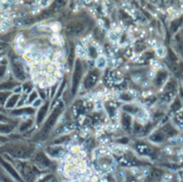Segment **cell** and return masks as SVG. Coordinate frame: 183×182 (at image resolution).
<instances>
[{"label": "cell", "mask_w": 183, "mask_h": 182, "mask_svg": "<svg viewBox=\"0 0 183 182\" xmlns=\"http://www.w3.org/2000/svg\"><path fill=\"white\" fill-rule=\"evenodd\" d=\"M83 76V64L80 59H76L75 62V67L72 76V87H71V93L74 96L76 93L78 85Z\"/></svg>", "instance_id": "277c9868"}, {"label": "cell", "mask_w": 183, "mask_h": 182, "mask_svg": "<svg viewBox=\"0 0 183 182\" xmlns=\"http://www.w3.org/2000/svg\"><path fill=\"white\" fill-rule=\"evenodd\" d=\"M85 31V23L83 21L74 20L69 22L66 26L65 32L68 37H77L82 35Z\"/></svg>", "instance_id": "3957f363"}, {"label": "cell", "mask_w": 183, "mask_h": 182, "mask_svg": "<svg viewBox=\"0 0 183 182\" xmlns=\"http://www.w3.org/2000/svg\"><path fill=\"white\" fill-rule=\"evenodd\" d=\"M12 95L11 92H7V91H0V106L1 107H5L7 100L9 99V97Z\"/></svg>", "instance_id": "d6986e66"}, {"label": "cell", "mask_w": 183, "mask_h": 182, "mask_svg": "<svg viewBox=\"0 0 183 182\" xmlns=\"http://www.w3.org/2000/svg\"><path fill=\"white\" fill-rule=\"evenodd\" d=\"M60 150H61L60 147H56V146H54V147H50V148H48V153L50 154V156L55 157V156H57V155L59 153Z\"/></svg>", "instance_id": "7402d4cb"}, {"label": "cell", "mask_w": 183, "mask_h": 182, "mask_svg": "<svg viewBox=\"0 0 183 182\" xmlns=\"http://www.w3.org/2000/svg\"><path fill=\"white\" fill-rule=\"evenodd\" d=\"M40 103H41V100L37 99L33 102V107L37 108V107H40Z\"/></svg>", "instance_id": "f1b7e54d"}, {"label": "cell", "mask_w": 183, "mask_h": 182, "mask_svg": "<svg viewBox=\"0 0 183 182\" xmlns=\"http://www.w3.org/2000/svg\"><path fill=\"white\" fill-rule=\"evenodd\" d=\"M98 79H99V74H98L96 71H92V72H90V73L87 75V76H86V78H85V80H84V86H85V88H86V89H91V88H93V87L96 84Z\"/></svg>", "instance_id": "9c48e42d"}, {"label": "cell", "mask_w": 183, "mask_h": 182, "mask_svg": "<svg viewBox=\"0 0 183 182\" xmlns=\"http://www.w3.org/2000/svg\"><path fill=\"white\" fill-rule=\"evenodd\" d=\"M1 150L5 151L11 157L20 160L28 159L33 154V148L25 145H5Z\"/></svg>", "instance_id": "6da1fadb"}, {"label": "cell", "mask_w": 183, "mask_h": 182, "mask_svg": "<svg viewBox=\"0 0 183 182\" xmlns=\"http://www.w3.org/2000/svg\"><path fill=\"white\" fill-rule=\"evenodd\" d=\"M2 110H3V108H2V107L0 106V111H2Z\"/></svg>", "instance_id": "d6a6232c"}, {"label": "cell", "mask_w": 183, "mask_h": 182, "mask_svg": "<svg viewBox=\"0 0 183 182\" xmlns=\"http://www.w3.org/2000/svg\"><path fill=\"white\" fill-rule=\"evenodd\" d=\"M14 131V127L10 124L0 123V135H9Z\"/></svg>", "instance_id": "ac0fdd59"}, {"label": "cell", "mask_w": 183, "mask_h": 182, "mask_svg": "<svg viewBox=\"0 0 183 182\" xmlns=\"http://www.w3.org/2000/svg\"><path fill=\"white\" fill-rule=\"evenodd\" d=\"M63 110H64L63 103H60L58 106H57V108L51 112L50 117H48V119L44 123L41 130L37 135V139H39V140H44V139H46L48 137V135H50V131L53 129L54 126L56 125V122H57L58 118L59 117L60 114L62 113Z\"/></svg>", "instance_id": "7a4b0ae2"}, {"label": "cell", "mask_w": 183, "mask_h": 182, "mask_svg": "<svg viewBox=\"0 0 183 182\" xmlns=\"http://www.w3.org/2000/svg\"><path fill=\"white\" fill-rule=\"evenodd\" d=\"M49 106H50V103L49 102H46L44 105L40 106V110L37 113V117H36V122L37 124H40L44 117H46L47 113H48V110H49Z\"/></svg>", "instance_id": "8fae6325"}, {"label": "cell", "mask_w": 183, "mask_h": 182, "mask_svg": "<svg viewBox=\"0 0 183 182\" xmlns=\"http://www.w3.org/2000/svg\"><path fill=\"white\" fill-rule=\"evenodd\" d=\"M7 47V44L5 42H0V51H3Z\"/></svg>", "instance_id": "f546056e"}, {"label": "cell", "mask_w": 183, "mask_h": 182, "mask_svg": "<svg viewBox=\"0 0 183 182\" xmlns=\"http://www.w3.org/2000/svg\"><path fill=\"white\" fill-rule=\"evenodd\" d=\"M23 91L24 93H29L30 92H33V86H32L31 83L27 82V83H24L23 86Z\"/></svg>", "instance_id": "d4e9b609"}, {"label": "cell", "mask_w": 183, "mask_h": 182, "mask_svg": "<svg viewBox=\"0 0 183 182\" xmlns=\"http://www.w3.org/2000/svg\"><path fill=\"white\" fill-rule=\"evenodd\" d=\"M165 76H166L165 74L164 75V73H162V72L158 73L157 75H156V78H155V83H157L158 85H161L162 83H164Z\"/></svg>", "instance_id": "603a6c76"}, {"label": "cell", "mask_w": 183, "mask_h": 182, "mask_svg": "<svg viewBox=\"0 0 183 182\" xmlns=\"http://www.w3.org/2000/svg\"><path fill=\"white\" fill-rule=\"evenodd\" d=\"M20 172H22V175L23 179L28 182L33 181L35 178V173H34L33 168L26 163H20Z\"/></svg>", "instance_id": "52a82bcc"}, {"label": "cell", "mask_w": 183, "mask_h": 182, "mask_svg": "<svg viewBox=\"0 0 183 182\" xmlns=\"http://www.w3.org/2000/svg\"><path fill=\"white\" fill-rule=\"evenodd\" d=\"M33 123L32 121H25V122H23L21 125H20V131H25V130H28L31 127H32Z\"/></svg>", "instance_id": "cb8c5ba5"}, {"label": "cell", "mask_w": 183, "mask_h": 182, "mask_svg": "<svg viewBox=\"0 0 183 182\" xmlns=\"http://www.w3.org/2000/svg\"><path fill=\"white\" fill-rule=\"evenodd\" d=\"M11 68H12V73H13V75H14V76L16 80H18V81H24L25 80L26 74H25L24 68L18 60L13 59L11 61Z\"/></svg>", "instance_id": "5b68a950"}, {"label": "cell", "mask_w": 183, "mask_h": 182, "mask_svg": "<svg viewBox=\"0 0 183 182\" xmlns=\"http://www.w3.org/2000/svg\"><path fill=\"white\" fill-rule=\"evenodd\" d=\"M20 98H21V95H20V94H16V93L12 94V95L9 97V99L7 100L5 105V109H14L17 104H18Z\"/></svg>", "instance_id": "7c38bea8"}, {"label": "cell", "mask_w": 183, "mask_h": 182, "mask_svg": "<svg viewBox=\"0 0 183 182\" xmlns=\"http://www.w3.org/2000/svg\"><path fill=\"white\" fill-rule=\"evenodd\" d=\"M37 98H38V93H37V92L33 91V92L30 93L29 97H28V102H29V103H31V102H34V101L37 100Z\"/></svg>", "instance_id": "4316f807"}, {"label": "cell", "mask_w": 183, "mask_h": 182, "mask_svg": "<svg viewBox=\"0 0 183 182\" xmlns=\"http://www.w3.org/2000/svg\"><path fill=\"white\" fill-rule=\"evenodd\" d=\"M119 163L122 166H125V167H131V166H135L137 162L132 158V157H129V156H123L121 158H119L118 160Z\"/></svg>", "instance_id": "5bb4252c"}, {"label": "cell", "mask_w": 183, "mask_h": 182, "mask_svg": "<svg viewBox=\"0 0 183 182\" xmlns=\"http://www.w3.org/2000/svg\"><path fill=\"white\" fill-rule=\"evenodd\" d=\"M2 180H3V182H14V181H12L10 179L6 178V177H2Z\"/></svg>", "instance_id": "1f68e13d"}, {"label": "cell", "mask_w": 183, "mask_h": 182, "mask_svg": "<svg viewBox=\"0 0 183 182\" xmlns=\"http://www.w3.org/2000/svg\"><path fill=\"white\" fill-rule=\"evenodd\" d=\"M135 149L141 155H152L153 153V147L145 143H137L135 145Z\"/></svg>", "instance_id": "30bf717a"}, {"label": "cell", "mask_w": 183, "mask_h": 182, "mask_svg": "<svg viewBox=\"0 0 183 182\" xmlns=\"http://www.w3.org/2000/svg\"><path fill=\"white\" fill-rule=\"evenodd\" d=\"M7 71V59L4 57L0 58V81L5 78Z\"/></svg>", "instance_id": "2e32d148"}, {"label": "cell", "mask_w": 183, "mask_h": 182, "mask_svg": "<svg viewBox=\"0 0 183 182\" xmlns=\"http://www.w3.org/2000/svg\"><path fill=\"white\" fill-rule=\"evenodd\" d=\"M0 165L2 166L15 180H16L18 181H22V177L20 176L19 172L16 170V169L12 165L11 163H9L6 160L3 159L2 157H0Z\"/></svg>", "instance_id": "ba28073f"}, {"label": "cell", "mask_w": 183, "mask_h": 182, "mask_svg": "<svg viewBox=\"0 0 183 182\" xmlns=\"http://www.w3.org/2000/svg\"><path fill=\"white\" fill-rule=\"evenodd\" d=\"M96 64H97V66L99 68H103L106 65V59L103 57H100V58H98V59L96 61Z\"/></svg>", "instance_id": "484cf974"}, {"label": "cell", "mask_w": 183, "mask_h": 182, "mask_svg": "<svg viewBox=\"0 0 183 182\" xmlns=\"http://www.w3.org/2000/svg\"><path fill=\"white\" fill-rule=\"evenodd\" d=\"M34 110L33 108L27 107V108H20L16 110H13L11 111V114L14 116H21V115H24V114H32Z\"/></svg>", "instance_id": "9a60e30c"}, {"label": "cell", "mask_w": 183, "mask_h": 182, "mask_svg": "<svg viewBox=\"0 0 183 182\" xmlns=\"http://www.w3.org/2000/svg\"><path fill=\"white\" fill-rule=\"evenodd\" d=\"M121 124L123 128L126 131H129L131 129V126H132V117L128 113H124L121 117Z\"/></svg>", "instance_id": "4fadbf2b"}, {"label": "cell", "mask_w": 183, "mask_h": 182, "mask_svg": "<svg viewBox=\"0 0 183 182\" xmlns=\"http://www.w3.org/2000/svg\"><path fill=\"white\" fill-rule=\"evenodd\" d=\"M16 83L13 81H6L4 83H0V91H7L11 92V90H14L16 87Z\"/></svg>", "instance_id": "e0dca14e"}, {"label": "cell", "mask_w": 183, "mask_h": 182, "mask_svg": "<svg viewBox=\"0 0 183 182\" xmlns=\"http://www.w3.org/2000/svg\"><path fill=\"white\" fill-rule=\"evenodd\" d=\"M124 110L128 114H129V113H136L138 111V108L136 106H134V105H126V106H124Z\"/></svg>", "instance_id": "44dd1931"}, {"label": "cell", "mask_w": 183, "mask_h": 182, "mask_svg": "<svg viewBox=\"0 0 183 182\" xmlns=\"http://www.w3.org/2000/svg\"><path fill=\"white\" fill-rule=\"evenodd\" d=\"M7 141V138H5V137H4V136H1L0 135V145H2V144H4L5 142H6Z\"/></svg>", "instance_id": "4dcf8cb0"}, {"label": "cell", "mask_w": 183, "mask_h": 182, "mask_svg": "<svg viewBox=\"0 0 183 182\" xmlns=\"http://www.w3.org/2000/svg\"><path fill=\"white\" fill-rule=\"evenodd\" d=\"M9 121H10V119L7 117L2 114V113H0V123H6L7 124V122H9Z\"/></svg>", "instance_id": "83f0119b"}, {"label": "cell", "mask_w": 183, "mask_h": 182, "mask_svg": "<svg viewBox=\"0 0 183 182\" xmlns=\"http://www.w3.org/2000/svg\"><path fill=\"white\" fill-rule=\"evenodd\" d=\"M163 136H164L163 135H161L160 133L157 132L153 134V135H152L149 137V139L150 141H152L153 143H159V142H162L164 139V137H163Z\"/></svg>", "instance_id": "ffe728a7"}, {"label": "cell", "mask_w": 183, "mask_h": 182, "mask_svg": "<svg viewBox=\"0 0 183 182\" xmlns=\"http://www.w3.org/2000/svg\"><path fill=\"white\" fill-rule=\"evenodd\" d=\"M33 159V163L36 164V166H38L41 169H47L51 165V161L42 152H36Z\"/></svg>", "instance_id": "8992f818"}]
</instances>
